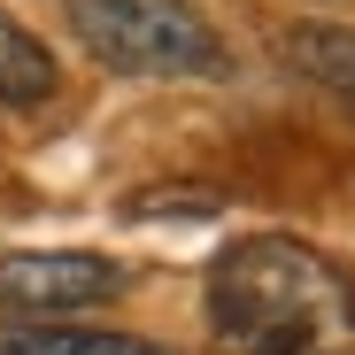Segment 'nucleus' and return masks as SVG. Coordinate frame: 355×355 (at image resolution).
I'll use <instances>...</instances> for the list:
<instances>
[{"mask_svg": "<svg viewBox=\"0 0 355 355\" xmlns=\"http://www.w3.org/2000/svg\"><path fill=\"white\" fill-rule=\"evenodd\" d=\"M286 70L309 78L332 108L355 116V31H340V24H293L286 31Z\"/></svg>", "mask_w": 355, "mask_h": 355, "instance_id": "20e7f679", "label": "nucleus"}, {"mask_svg": "<svg viewBox=\"0 0 355 355\" xmlns=\"http://www.w3.org/2000/svg\"><path fill=\"white\" fill-rule=\"evenodd\" d=\"M46 101H54V54L16 16H0V108H46Z\"/></svg>", "mask_w": 355, "mask_h": 355, "instance_id": "423d86ee", "label": "nucleus"}, {"mask_svg": "<svg viewBox=\"0 0 355 355\" xmlns=\"http://www.w3.org/2000/svg\"><path fill=\"white\" fill-rule=\"evenodd\" d=\"M0 355H170V347L132 340V332H85L62 317H8L0 324Z\"/></svg>", "mask_w": 355, "mask_h": 355, "instance_id": "39448f33", "label": "nucleus"}, {"mask_svg": "<svg viewBox=\"0 0 355 355\" xmlns=\"http://www.w3.org/2000/svg\"><path fill=\"white\" fill-rule=\"evenodd\" d=\"M116 293V263L78 255V248H31L0 263V302L16 317H78Z\"/></svg>", "mask_w": 355, "mask_h": 355, "instance_id": "7ed1b4c3", "label": "nucleus"}, {"mask_svg": "<svg viewBox=\"0 0 355 355\" xmlns=\"http://www.w3.org/2000/svg\"><path fill=\"white\" fill-rule=\"evenodd\" d=\"M209 216L216 193H193V186H155V193H132V216Z\"/></svg>", "mask_w": 355, "mask_h": 355, "instance_id": "0eeeda50", "label": "nucleus"}, {"mask_svg": "<svg viewBox=\"0 0 355 355\" xmlns=\"http://www.w3.org/2000/svg\"><path fill=\"white\" fill-rule=\"evenodd\" d=\"M70 31L93 62L132 78H224V31L201 16V0H70Z\"/></svg>", "mask_w": 355, "mask_h": 355, "instance_id": "f03ea898", "label": "nucleus"}, {"mask_svg": "<svg viewBox=\"0 0 355 355\" xmlns=\"http://www.w3.org/2000/svg\"><path fill=\"white\" fill-rule=\"evenodd\" d=\"M209 332L224 355H355V278L286 232L232 240L209 263Z\"/></svg>", "mask_w": 355, "mask_h": 355, "instance_id": "f257e3e1", "label": "nucleus"}]
</instances>
